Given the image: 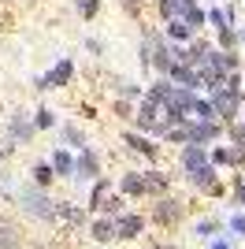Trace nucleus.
Returning <instances> with one entry per match:
<instances>
[{
  "instance_id": "ddd939ff",
  "label": "nucleus",
  "mask_w": 245,
  "mask_h": 249,
  "mask_svg": "<svg viewBox=\"0 0 245 249\" xmlns=\"http://www.w3.org/2000/svg\"><path fill=\"white\" fill-rule=\"evenodd\" d=\"M215 171H219V167L208 164V167H201V171H193V175H186V178H190L197 190H204V194L219 197V194H223V182H219V175H215Z\"/></svg>"
},
{
  "instance_id": "b1692460",
  "label": "nucleus",
  "mask_w": 245,
  "mask_h": 249,
  "mask_svg": "<svg viewBox=\"0 0 245 249\" xmlns=\"http://www.w3.org/2000/svg\"><path fill=\"white\" fill-rule=\"evenodd\" d=\"M104 0H74V15H78L82 22H93L97 15H101Z\"/></svg>"
},
{
  "instance_id": "6ab92c4d",
  "label": "nucleus",
  "mask_w": 245,
  "mask_h": 249,
  "mask_svg": "<svg viewBox=\"0 0 245 249\" xmlns=\"http://www.w3.org/2000/svg\"><path fill=\"white\" fill-rule=\"evenodd\" d=\"M89 234H93V242H112V238H119V231H115V216H97L93 219V227H89Z\"/></svg>"
},
{
  "instance_id": "aec40b11",
  "label": "nucleus",
  "mask_w": 245,
  "mask_h": 249,
  "mask_svg": "<svg viewBox=\"0 0 245 249\" xmlns=\"http://www.w3.org/2000/svg\"><path fill=\"white\" fill-rule=\"evenodd\" d=\"M60 142L67 149H86L89 142H86V130H82L78 123H60Z\"/></svg>"
},
{
  "instance_id": "cd10ccee",
  "label": "nucleus",
  "mask_w": 245,
  "mask_h": 249,
  "mask_svg": "<svg viewBox=\"0 0 245 249\" xmlns=\"http://www.w3.org/2000/svg\"><path fill=\"white\" fill-rule=\"evenodd\" d=\"M34 126L37 130H56V112H52L49 104H41L37 112H34Z\"/></svg>"
},
{
  "instance_id": "9b49d317",
  "label": "nucleus",
  "mask_w": 245,
  "mask_h": 249,
  "mask_svg": "<svg viewBox=\"0 0 245 249\" xmlns=\"http://www.w3.org/2000/svg\"><path fill=\"white\" fill-rule=\"evenodd\" d=\"M153 219L160 223V227H175V223L182 219V205L163 194V197H156V205H153Z\"/></svg>"
},
{
  "instance_id": "dca6fc26",
  "label": "nucleus",
  "mask_w": 245,
  "mask_h": 249,
  "mask_svg": "<svg viewBox=\"0 0 245 249\" xmlns=\"http://www.w3.org/2000/svg\"><path fill=\"white\" fill-rule=\"evenodd\" d=\"M115 231H119V238H138V234H141L145 231V216H138V212H119V216H115Z\"/></svg>"
},
{
  "instance_id": "4be33fe9",
  "label": "nucleus",
  "mask_w": 245,
  "mask_h": 249,
  "mask_svg": "<svg viewBox=\"0 0 245 249\" xmlns=\"http://www.w3.org/2000/svg\"><path fill=\"white\" fill-rule=\"evenodd\" d=\"M115 97L138 104V101L145 97V86H141V82H130V78H119V82H115Z\"/></svg>"
},
{
  "instance_id": "6e6552de",
  "label": "nucleus",
  "mask_w": 245,
  "mask_h": 249,
  "mask_svg": "<svg viewBox=\"0 0 245 249\" xmlns=\"http://www.w3.org/2000/svg\"><path fill=\"white\" fill-rule=\"evenodd\" d=\"M45 74H49L52 89H67V86H74V78H78V63H74L71 56H56V63H52Z\"/></svg>"
},
{
  "instance_id": "f8f14e48",
  "label": "nucleus",
  "mask_w": 245,
  "mask_h": 249,
  "mask_svg": "<svg viewBox=\"0 0 245 249\" xmlns=\"http://www.w3.org/2000/svg\"><path fill=\"white\" fill-rule=\"evenodd\" d=\"M167 78H171L175 86H186V89H197L201 93V71H197L193 63H171V71H167Z\"/></svg>"
},
{
  "instance_id": "1a4fd4ad",
  "label": "nucleus",
  "mask_w": 245,
  "mask_h": 249,
  "mask_svg": "<svg viewBox=\"0 0 245 249\" xmlns=\"http://www.w3.org/2000/svg\"><path fill=\"white\" fill-rule=\"evenodd\" d=\"M34 134H37V126H34V115H26V112L8 115V142H11V145H26Z\"/></svg>"
},
{
  "instance_id": "e433bc0d",
  "label": "nucleus",
  "mask_w": 245,
  "mask_h": 249,
  "mask_svg": "<svg viewBox=\"0 0 245 249\" xmlns=\"http://www.w3.org/2000/svg\"><path fill=\"white\" fill-rule=\"evenodd\" d=\"M175 4H178V15H186V11L193 8V4H201V0H175Z\"/></svg>"
},
{
  "instance_id": "a211bd4d",
  "label": "nucleus",
  "mask_w": 245,
  "mask_h": 249,
  "mask_svg": "<svg viewBox=\"0 0 245 249\" xmlns=\"http://www.w3.org/2000/svg\"><path fill=\"white\" fill-rule=\"evenodd\" d=\"M119 194L122 197H145V178H141V171H122L119 175Z\"/></svg>"
},
{
  "instance_id": "20e7f679",
  "label": "nucleus",
  "mask_w": 245,
  "mask_h": 249,
  "mask_svg": "<svg viewBox=\"0 0 245 249\" xmlns=\"http://www.w3.org/2000/svg\"><path fill=\"white\" fill-rule=\"evenodd\" d=\"M160 123H163V108H160L156 101L141 97V101L134 104V119H130V126H134V130H145V134H153V138H156Z\"/></svg>"
},
{
  "instance_id": "473e14b6",
  "label": "nucleus",
  "mask_w": 245,
  "mask_h": 249,
  "mask_svg": "<svg viewBox=\"0 0 245 249\" xmlns=\"http://www.w3.org/2000/svg\"><path fill=\"white\" fill-rule=\"evenodd\" d=\"M215 227H219V223H215V219H201V223H197V238H212V234H215Z\"/></svg>"
},
{
  "instance_id": "39448f33",
  "label": "nucleus",
  "mask_w": 245,
  "mask_h": 249,
  "mask_svg": "<svg viewBox=\"0 0 245 249\" xmlns=\"http://www.w3.org/2000/svg\"><path fill=\"white\" fill-rule=\"evenodd\" d=\"M190 138H193V145H215V142L227 138V123H219V119H190Z\"/></svg>"
},
{
  "instance_id": "ea45409f",
  "label": "nucleus",
  "mask_w": 245,
  "mask_h": 249,
  "mask_svg": "<svg viewBox=\"0 0 245 249\" xmlns=\"http://www.w3.org/2000/svg\"><path fill=\"white\" fill-rule=\"evenodd\" d=\"M204 4H223V0H204Z\"/></svg>"
},
{
  "instance_id": "37998d69",
  "label": "nucleus",
  "mask_w": 245,
  "mask_h": 249,
  "mask_svg": "<svg viewBox=\"0 0 245 249\" xmlns=\"http://www.w3.org/2000/svg\"><path fill=\"white\" fill-rule=\"evenodd\" d=\"M15 4H19V0H15Z\"/></svg>"
},
{
  "instance_id": "f03ea898",
  "label": "nucleus",
  "mask_w": 245,
  "mask_h": 249,
  "mask_svg": "<svg viewBox=\"0 0 245 249\" xmlns=\"http://www.w3.org/2000/svg\"><path fill=\"white\" fill-rule=\"evenodd\" d=\"M208 97H212V104H215L219 123H234V119H242V112H245V89L215 86V89H208Z\"/></svg>"
},
{
  "instance_id": "c9c22d12",
  "label": "nucleus",
  "mask_w": 245,
  "mask_h": 249,
  "mask_svg": "<svg viewBox=\"0 0 245 249\" xmlns=\"http://www.w3.org/2000/svg\"><path fill=\"white\" fill-rule=\"evenodd\" d=\"M34 89H37V93H49L52 86H49V74H37V78H34Z\"/></svg>"
},
{
  "instance_id": "9d476101",
  "label": "nucleus",
  "mask_w": 245,
  "mask_h": 249,
  "mask_svg": "<svg viewBox=\"0 0 245 249\" xmlns=\"http://www.w3.org/2000/svg\"><path fill=\"white\" fill-rule=\"evenodd\" d=\"M178 164H182L186 175H193V171L208 167V164H212V156H208V145H182V149H178Z\"/></svg>"
},
{
  "instance_id": "2eb2a0df",
  "label": "nucleus",
  "mask_w": 245,
  "mask_h": 249,
  "mask_svg": "<svg viewBox=\"0 0 245 249\" xmlns=\"http://www.w3.org/2000/svg\"><path fill=\"white\" fill-rule=\"evenodd\" d=\"M160 30H163V37H167L171 45H190V41L197 37V30H193L186 19H171V22H163Z\"/></svg>"
},
{
  "instance_id": "7c9ffc66",
  "label": "nucleus",
  "mask_w": 245,
  "mask_h": 249,
  "mask_svg": "<svg viewBox=\"0 0 245 249\" xmlns=\"http://www.w3.org/2000/svg\"><path fill=\"white\" fill-rule=\"evenodd\" d=\"M0 249H19V234L11 223H0Z\"/></svg>"
},
{
  "instance_id": "bb28decb",
  "label": "nucleus",
  "mask_w": 245,
  "mask_h": 249,
  "mask_svg": "<svg viewBox=\"0 0 245 249\" xmlns=\"http://www.w3.org/2000/svg\"><path fill=\"white\" fill-rule=\"evenodd\" d=\"M193 119H219V115H215V104H212V97L208 93H197V101H193Z\"/></svg>"
},
{
  "instance_id": "a878e982",
  "label": "nucleus",
  "mask_w": 245,
  "mask_h": 249,
  "mask_svg": "<svg viewBox=\"0 0 245 249\" xmlns=\"http://www.w3.org/2000/svg\"><path fill=\"white\" fill-rule=\"evenodd\" d=\"M182 19H186V22H190V26H193V30H197V34H201V30H204V26H208V4H193V8L186 11Z\"/></svg>"
},
{
  "instance_id": "f3484780",
  "label": "nucleus",
  "mask_w": 245,
  "mask_h": 249,
  "mask_svg": "<svg viewBox=\"0 0 245 249\" xmlns=\"http://www.w3.org/2000/svg\"><path fill=\"white\" fill-rule=\"evenodd\" d=\"M49 164L56 167V178H74V153L67 145H56V149H52Z\"/></svg>"
},
{
  "instance_id": "412c9836",
  "label": "nucleus",
  "mask_w": 245,
  "mask_h": 249,
  "mask_svg": "<svg viewBox=\"0 0 245 249\" xmlns=\"http://www.w3.org/2000/svg\"><path fill=\"white\" fill-rule=\"evenodd\" d=\"M215 49L238 52V49H242V30H238V26H223V30H215Z\"/></svg>"
},
{
  "instance_id": "7ed1b4c3",
  "label": "nucleus",
  "mask_w": 245,
  "mask_h": 249,
  "mask_svg": "<svg viewBox=\"0 0 245 249\" xmlns=\"http://www.w3.org/2000/svg\"><path fill=\"white\" fill-rule=\"evenodd\" d=\"M19 205L30 212L34 219H41V223H56V201L45 194L41 186H22V194H19Z\"/></svg>"
},
{
  "instance_id": "c756f323",
  "label": "nucleus",
  "mask_w": 245,
  "mask_h": 249,
  "mask_svg": "<svg viewBox=\"0 0 245 249\" xmlns=\"http://www.w3.org/2000/svg\"><path fill=\"white\" fill-rule=\"evenodd\" d=\"M119 8H122V15H126V19H134V22L145 19V4H141V0H119Z\"/></svg>"
},
{
  "instance_id": "f257e3e1",
  "label": "nucleus",
  "mask_w": 245,
  "mask_h": 249,
  "mask_svg": "<svg viewBox=\"0 0 245 249\" xmlns=\"http://www.w3.org/2000/svg\"><path fill=\"white\" fill-rule=\"evenodd\" d=\"M115 182L112 178H93V186H89V201H86V208H89V212H104V216H119L122 212V194H115Z\"/></svg>"
},
{
  "instance_id": "c85d7f7f",
  "label": "nucleus",
  "mask_w": 245,
  "mask_h": 249,
  "mask_svg": "<svg viewBox=\"0 0 245 249\" xmlns=\"http://www.w3.org/2000/svg\"><path fill=\"white\" fill-rule=\"evenodd\" d=\"M227 142L234 149H245V119H234V123H227Z\"/></svg>"
},
{
  "instance_id": "393cba45",
  "label": "nucleus",
  "mask_w": 245,
  "mask_h": 249,
  "mask_svg": "<svg viewBox=\"0 0 245 249\" xmlns=\"http://www.w3.org/2000/svg\"><path fill=\"white\" fill-rule=\"evenodd\" d=\"M56 216L67 219V223H86V212H82L74 201H56Z\"/></svg>"
},
{
  "instance_id": "4468645a",
  "label": "nucleus",
  "mask_w": 245,
  "mask_h": 249,
  "mask_svg": "<svg viewBox=\"0 0 245 249\" xmlns=\"http://www.w3.org/2000/svg\"><path fill=\"white\" fill-rule=\"evenodd\" d=\"M141 178H145V197H163V194L171 190V175H167V171H160V167L141 171Z\"/></svg>"
},
{
  "instance_id": "5701e85b",
  "label": "nucleus",
  "mask_w": 245,
  "mask_h": 249,
  "mask_svg": "<svg viewBox=\"0 0 245 249\" xmlns=\"http://www.w3.org/2000/svg\"><path fill=\"white\" fill-rule=\"evenodd\" d=\"M34 186H41V190H49L52 182H56V167L49 164V160H41V164H34Z\"/></svg>"
},
{
  "instance_id": "2f4dec72",
  "label": "nucleus",
  "mask_w": 245,
  "mask_h": 249,
  "mask_svg": "<svg viewBox=\"0 0 245 249\" xmlns=\"http://www.w3.org/2000/svg\"><path fill=\"white\" fill-rule=\"evenodd\" d=\"M112 115H115V119H134V101L115 97V101H112Z\"/></svg>"
},
{
  "instance_id": "a19ab883",
  "label": "nucleus",
  "mask_w": 245,
  "mask_h": 249,
  "mask_svg": "<svg viewBox=\"0 0 245 249\" xmlns=\"http://www.w3.org/2000/svg\"><path fill=\"white\" fill-rule=\"evenodd\" d=\"M153 249H171V246H153Z\"/></svg>"
},
{
  "instance_id": "0eeeda50",
  "label": "nucleus",
  "mask_w": 245,
  "mask_h": 249,
  "mask_svg": "<svg viewBox=\"0 0 245 249\" xmlns=\"http://www.w3.org/2000/svg\"><path fill=\"white\" fill-rule=\"evenodd\" d=\"M74 178H82V182L101 178V153H97L93 145H86V149L74 153Z\"/></svg>"
},
{
  "instance_id": "f704fd0d",
  "label": "nucleus",
  "mask_w": 245,
  "mask_h": 249,
  "mask_svg": "<svg viewBox=\"0 0 245 249\" xmlns=\"http://www.w3.org/2000/svg\"><path fill=\"white\" fill-rule=\"evenodd\" d=\"M230 231H234V234H245V212H234V216H230Z\"/></svg>"
},
{
  "instance_id": "4c0bfd02",
  "label": "nucleus",
  "mask_w": 245,
  "mask_h": 249,
  "mask_svg": "<svg viewBox=\"0 0 245 249\" xmlns=\"http://www.w3.org/2000/svg\"><path fill=\"white\" fill-rule=\"evenodd\" d=\"M212 249H230V246H227V242H212Z\"/></svg>"
},
{
  "instance_id": "423d86ee",
  "label": "nucleus",
  "mask_w": 245,
  "mask_h": 249,
  "mask_svg": "<svg viewBox=\"0 0 245 249\" xmlns=\"http://www.w3.org/2000/svg\"><path fill=\"white\" fill-rule=\"evenodd\" d=\"M122 145L130 149V153H138V156H145V160H156L160 156V138H153V134H145V130H122Z\"/></svg>"
},
{
  "instance_id": "58836bf2",
  "label": "nucleus",
  "mask_w": 245,
  "mask_h": 249,
  "mask_svg": "<svg viewBox=\"0 0 245 249\" xmlns=\"http://www.w3.org/2000/svg\"><path fill=\"white\" fill-rule=\"evenodd\" d=\"M242 45H245V22H242Z\"/></svg>"
},
{
  "instance_id": "72a5a7b5",
  "label": "nucleus",
  "mask_w": 245,
  "mask_h": 249,
  "mask_svg": "<svg viewBox=\"0 0 245 249\" xmlns=\"http://www.w3.org/2000/svg\"><path fill=\"white\" fill-rule=\"evenodd\" d=\"M86 52L89 56H104V41L101 37H86Z\"/></svg>"
},
{
  "instance_id": "79ce46f5",
  "label": "nucleus",
  "mask_w": 245,
  "mask_h": 249,
  "mask_svg": "<svg viewBox=\"0 0 245 249\" xmlns=\"http://www.w3.org/2000/svg\"><path fill=\"white\" fill-rule=\"evenodd\" d=\"M0 160H4V145H0Z\"/></svg>"
}]
</instances>
